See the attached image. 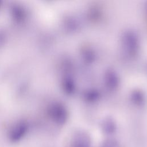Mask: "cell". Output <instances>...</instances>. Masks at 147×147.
<instances>
[{
    "mask_svg": "<svg viewBox=\"0 0 147 147\" xmlns=\"http://www.w3.org/2000/svg\"><path fill=\"white\" fill-rule=\"evenodd\" d=\"M26 133V127L24 125H17L13 128L9 133V137L13 142L18 141L21 140Z\"/></svg>",
    "mask_w": 147,
    "mask_h": 147,
    "instance_id": "1",
    "label": "cell"
}]
</instances>
